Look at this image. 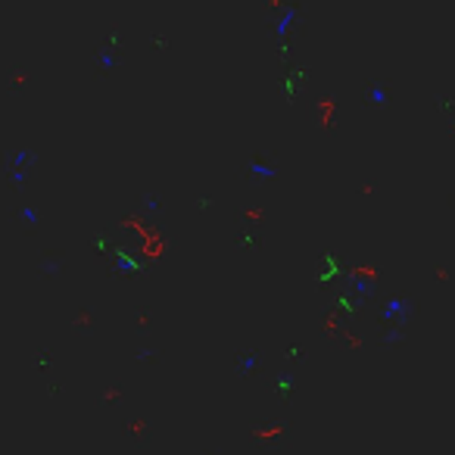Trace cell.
<instances>
[{
    "label": "cell",
    "mask_w": 455,
    "mask_h": 455,
    "mask_svg": "<svg viewBox=\"0 0 455 455\" xmlns=\"http://www.w3.org/2000/svg\"><path fill=\"white\" fill-rule=\"evenodd\" d=\"M402 309H406V306H402L399 299H393V303H390V306H387V312H384V318H393V315H399Z\"/></svg>",
    "instance_id": "cell-1"
},
{
    "label": "cell",
    "mask_w": 455,
    "mask_h": 455,
    "mask_svg": "<svg viewBox=\"0 0 455 455\" xmlns=\"http://www.w3.org/2000/svg\"><path fill=\"white\" fill-rule=\"evenodd\" d=\"M22 215H25L28 222H38V212H34V209H22Z\"/></svg>",
    "instance_id": "cell-3"
},
{
    "label": "cell",
    "mask_w": 455,
    "mask_h": 455,
    "mask_svg": "<svg viewBox=\"0 0 455 455\" xmlns=\"http://www.w3.org/2000/svg\"><path fill=\"white\" fill-rule=\"evenodd\" d=\"M287 25H290V13H287V16H284V19H281V22H278V34H284V32H287Z\"/></svg>",
    "instance_id": "cell-2"
}]
</instances>
